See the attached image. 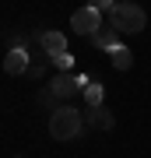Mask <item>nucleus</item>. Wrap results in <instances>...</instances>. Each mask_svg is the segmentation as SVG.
Masks as SVG:
<instances>
[{"label": "nucleus", "instance_id": "obj_1", "mask_svg": "<svg viewBox=\"0 0 151 158\" xmlns=\"http://www.w3.org/2000/svg\"><path fill=\"white\" fill-rule=\"evenodd\" d=\"M84 130V113H78L74 106H60L56 113H49V137L53 141H78Z\"/></svg>", "mask_w": 151, "mask_h": 158}, {"label": "nucleus", "instance_id": "obj_2", "mask_svg": "<svg viewBox=\"0 0 151 158\" xmlns=\"http://www.w3.org/2000/svg\"><path fill=\"white\" fill-rule=\"evenodd\" d=\"M109 25L116 28L120 35H137V32H144V25H148V11L141 4H116L112 7V14H109Z\"/></svg>", "mask_w": 151, "mask_h": 158}, {"label": "nucleus", "instance_id": "obj_3", "mask_svg": "<svg viewBox=\"0 0 151 158\" xmlns=\"http://www.w3.org/2000/svg\"><path fill=\"white\" fill-rule=\"evenodd\" d=\"M88 85H91V81L84 77V74H56V77L49 81V91L56 98H74L78 91H84Z\"/></svg>", "mask_w": 151, "mask_h": 158}, {"label": "nucleus", "instance_id": "obj_4", "mask_svg": "<svg viewBox=\"0 0 151 158\" xmlns=\"http://www.w3.org/2000/svg\"><path fill=\"white\" fill-rule=\"evenodd\" d=\"M70 28L78 32V35H95V32L102 28V14L95 11V4L78 7V11L70 14Z\"/></svg>", "mask_w": 151, "mask_h": 158}, {"label": "nucleus", "instance_id": "obj_5", "mask_svg": "<svg viewBox=\"0 0 151 158\" xmlns=\"http://www.w3.org/2000/svg\"><path fill=\"white\" fill-rule=\"evenodd\" d=\"M39 46H42V49H46V56H60V53H70L67 49V35H63V32H42L39 35Z\"/></svg>", "mask_w": 151, "mask_h": 158}, {"label": "nucleus", "instance_id": "obj_6", "mask_svg": "<svg viewBox=\"0 0 151 158\" xmlns=\"http://www.w3.org/2000/svg\"><path fill=\"white\" fill-rule=\"evenodd\" d=\"M84 123L91 130H112L116 127V116H112L106 106H99V109H88V113H84Z\"/></svg>", "mask_w": 151, "mask_h": 158}, {"label": "nucleus", "instance_id": "obj_7", "mask_svg": "<svg viewBox=\"0 0 151 158\" xmlns=\"http://www.w3.org/2000/svg\"><path fill=\"white\" fill-rule=\"evenodd\" d=\"M28 67H32L28 49H11V53L4 56V70H7V74H28Z\"/></svg>", "mask_w": 151, "mask_h": 158}, {"label": "nucleus", "instance_id": "obj_8", "mask_svg": "<svg viewBox=\"0 0 151 158\" xmlns=\"http://www.w3.org/2000/svg\"><path fill=\"white\" fill-rule=\"evenodd\" d=\"M91 39H95L99 49H109V53H112V49H120V32L112 28V25H102V28L91 35Z\"/></svg>", "mask_w": 151, "mask_h": 158}, {"label": "nucleus", "instance_id": "obj_9", "mask_svg": "<svg viewBox=\"0 0 151 158\" xmlns=\"http://www.w3.org/2000/svg\"><path fill=\"white\" fill-rule=\"evenodd\" d=\"M130 63H134V53H130L127 46L112 49V67H116V70H130Z\"/></svg>", "mask_w": 151, "mask_h": 158}, {"label": "nucleus", "instance_id": "obj_10", "mask_svg": "<svg viewBox=\"0 0 151 158\" xmlns=\"http://www.w3.org/2000/svg\"><path fill=\"white\" fill-rule=\"evenodd\" d=\"M84 98H88V106H91V109H99V106H102V85H99V81L84 88Z\"/></svg>", "mask_w": 151, "mask_h": 158}, {"label": "nucleus", "instance_id": "obj_11", "mask_svg": "<svg viewBox=\"0 0 151 158\" xmlns=\"http://www.w3.org/2000/svg\"><path fill=\"white\" fill-rule=\"evenodd\" d=\"M53 67L60 70V74H70V67H74V56H70V53H60V56H53Z\"/></svg>", "mask_w": 151, "mask_h": 158}]
</instances>
